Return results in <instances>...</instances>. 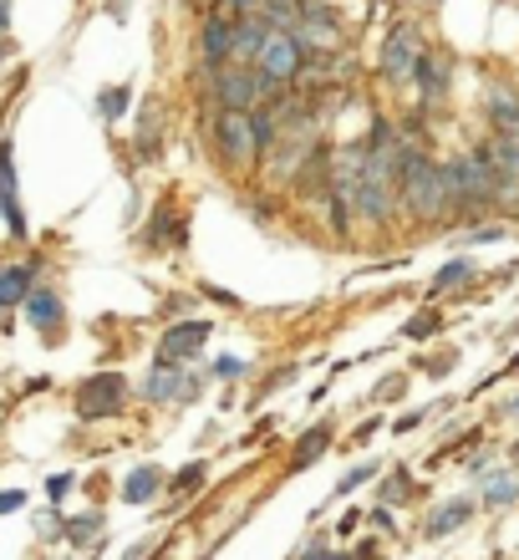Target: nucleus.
I'll return each mask as SVG.
<instances>
[{"mask_svg":"<svg viewBox=\"0 0 519 560\" xmlns=\"http://www.w3.org/2000/svg\"><path fill=\"white\" fill-rule=\"evenodd\" d=\"M489 122L499 128V138H509L519 128V97L509 88H494L489 92Z\"/></svg>","mask_w":519,"mask_h":560,"instance_id":"a211bd4d","label":"nucleus"},{"mask_svg":"<svg viewBox=\"0 0 519 560\" xmlns=\"http://www.w3.org/2000/svg\"><path fill=\"white\" fill-rule=\"evenodd\" d=\"M209 331H214V322H204V316H199V322L168 326L164 341H158V357H153V362H158V368H184L189 357H199V347L209 341Z\"/></svg>","mask_w":519,"mask_h":560,"instance_id":"1a4fd4ad","label":"nucleus"},{"mask_svg":"<svg viewBox=\"0 0 519 560\" xmlns=\"http://www.w3.org/2000/svg\"><path fill=\"white\" fill-rule=\"evenodd\" d=\"M158 489H164V474L153 469V464H143V469L128 474V485H122V500H128V504H149Z\"/></svg>","mask_w":519,"mask_h":560,"instance_id":"6ab92c4d","label":"nucleus"},{"mask_svg":"<svg viewBox=\"0 0 519 560\" xmlns=\"http://www.w3.org/2000/svg\"><path fill=\"white\" fill-rule=\"evenodd\" d=\"M214 372H220V377H239V372H250V362H245V357H220Z\"/></svg>","mask_w":519,"mask_h":560,"instance_id":"7c9ffc66","label":"nucleus"},{"mask_svg":"<svg viewBox=\"0 0 519 560\" xmlns=\"http://www.w3.org/2000/svg\"><path fill=\"white\" fill-rule=\"evenodd\" d=\"M97 535H103V515H76L72 525H67V540H72V546H92Z\"/></svg>","mask_w":519,"mask_h":560,"instance_id":"393cba45","label":"nucleus"},{"mask_svg":"<svg viewBox=\"0 0 519 560\" xmlns=\"http://www.w3.org/2000/svg\"><path fill=\"white\" fill-rule=\"evenodd\" d=\"M158 143H164V107L158 103H149L143 113H138V138H133V148H138V159L149 163V159H158Z\"/></svg>","mask_w":519,"mask_h":560,"instance_id":"dca6fc26","label":"nucleus"},{"mask_svg":"<svg viewBox=\"0 0 519 560\" xmlns=\"http://www.w3.org/2000/svg\"><path fill=\"white\" fill-rule=\"evenodd\" d=\"M398 494H402V500H408V494H413V485H408V474H402V469L392 474V485L382 489V500H398Z\"/></svg>","mask_w":519,"mask_h":560,"instance_id":"2f4dec72","label":"nucleus"},{"mask_svg":"<svg viewBox=\"0 0 519 560\" xmlns=\"http://www.w3.org/2000/svg\"><path fill=\"white\" fill-rule=\"evenodd\" d=\"M5 57H11V42H0V61H5Z\"/></svg>","mask_w":519,"mask_h":560,"instance_id":"58836bf2","label":"nucleus"},{"mask_svg":"<svg viewBox=\"0 0 519 560\" xmlns=\"http://www.w3.org/2000/svg\"><path fill=\"white\" fill-rule=\"evenodd\" d=\"M270 31L275 26H266L260 15H245V21H235V67H255V57H260V46L270 42Z\"/></svg>","mask_w":519,"mask_h":560,"instance_id":"4468645a","label":"nucleus"},{"mask_svg":"<svg viewBox=\"0 0 519 560\" xmlns=\"http://www.w3.org/2000/svg\"><path fill=\"white\" fill-rule=\"evenodd\" d=\"M204 485V464H184V469L174 474V494H189V489Z\"/></svg>","mask_w":519,"mask_h":560,"instance_id":"bb28decb","label":"nucleus"},{"mask_svg":"<svg viewBox=\"0 0 519 560\" xmlns=\"http://www.w3.org/2000/svg\"><path fill=\"white\" fill-rule=\"evenodd\" d=\"M255 72H260V82H266L270 92L296 88L300 72H306V46H300L296 31H270V42L260 46V57H255Z\"/></svg>","mask_w":519,"mask_h":560,"instance_id":"7ed1b4c3","label":"nucleus"},{"mask_svg":"<svg viewBox=\"0 0 519 560\" xmlns=\"http://www.w3.org/2000/svg\"><path fill=\"white\" fill-rule=\"evenodd\" d=\"M143 398L149 402H193V377L184 368H158V362H153L149 383H143Z\"/></svg>","mask_w":519,"mask_h":560,"instance_id":"9b49d317","label":"nucleus"},{"mask_svg":"<svg viewBox=\"0 0 519 560\" xmlns=\"http://www.w3.org/2000/svg\"><path fill=\"white\" fill-rule=\"evenodd\" d=\"M371 474H377V464H356V469H346V479L337 485V494H352V489L362 485V479H371Z\"/></svg>","mask_w":519,"mask_h":560,"instance_id":"c85d7f7f","label":"nucleus"},{"mask_svg":"<svg viewBox=\"0 0 519 560\" xmlns=\"http://www.w3.org/2000/svg\"><path fill=\"white\" fill-rule=\"evenodd\" d=\"M300 560H352V556H337V550H331V546H311V550H306V556H300Z\"/></svg>","mask_w":519,"mask_h":560,"instance_id":"f704fd0d","label":"nucleus"},{"mask_svg":"<svg viewBox=\"0 0 519 560\" xmlns=\"http://www.w3.org/2000/svg\"><path fill=\"white\" fill-rule=\"evenodd\" d=\"M26 322L36 326L42 337H57V331H61V295L57 291H31Z\"/></svg>","mask_w":519,"mask_h":560,"instance_id":"2eb2a0df","label":"nucleus"},{"mask_svg":"<svg viewBox=\"0 0 519 560\" xmlns=\"http://www.w3.org/2000/svg\"><path fill=\"white\" fill-rule=\"evenodd\" d=\"M0 214H5L15 240H26V214H21V184H15L11 143H0Z\"/></svg>","mask_w":519,"mask_h":560,"instance_id":"f8f14e48","label":"nucleus"},{"mask_svg":"<svg viewBox=\"0 0 519 560\" xmlns=\"http://www.w3.org/2000/svg\"><path fill=\"white\" fill-rule=\"evenodd\" d=\"M509 138H515V143H519V128H515V133H509Z\"/></svg>","mask_w":519,"mask_h":560,"instance_id":"ea45409f","label":"nucleus"},{"mask_svg":"<svg viewBox=\"0 0 519 560\" xmlns=\"http://www.w3.org/2000/svg\"><path fill=\"white\" fill-rule=\"evenodd\" d=\"M296 36H300V46H306V51H321V57L342 51V42H346V31H342V21H337V11H327L321 0H306V11H300V21H296Z\"/></svg>","mask_w":519,"mask_h":560,"instance_id":"6e6552de","label":"nucleus"},{"mask_svg":"<svg viewBox=\"0 0 519 560\" xmlns=\"http://www.w3.org/2000/svg\"><path fill=\"white\" fill-rule=\"evenodd\" d=\"M220 15H229V21H245V15H255V0H220Z\"/></svg>","mask_w":519,"mask_h":560,"instance_id":"c756f323","label":"nucleus"},{"mask_svg":"<svg viewBox=\"0 0 519 560\" xmlns=\"http://www.w3.org/2000/svg\"><path fill=\"white\" fill-rule=\"evenodd\" d=\"M448 168H453V194H459V209L499 205V174H494V163H489V148H474V153L453 159Z\"/></svg>","mask_w":519,"mask_h":560,"instance_id":"20e7f679","label":"nucleus"},{"mask_svg":"<svg viewBox=\"0 0 519 560\" xmlns=\"http://www.w3.org/2000/svg\"><path fill=\"white\" fill-rule=\"evenodd\" d=\"M189 5H193V0H189Z\"/></svg>","mask_w":519,"mask_h":560,"instance_id":"a19ab883","label":"nucleus"},{"mask_svg":"<svg viewBox=\"0 0 519 560\" xmlns=\"http://www.w3.org/2000/svg\"><path fill=\"white\" fill-rule=\"evenodd\" d=\"M128 103H133V92L128 88H103L97 92V113H103V122H118L122 113H128Z\"/></svg>","mask_w":519,"mask_h":560,"instance_id":"4be33fe9","label":"nucleus"},{"mask_svg":"<svg viewBox=\"0 0 519 560\" xmlns=\"http://www.w3.org/2000/svg\"><path fill=\"white\" fill-rule=\"evenodd\" d=\"M149 546H153V540H138V546L122 550V560H143V556H149Z\"/></svg>","mask_w":519,"mask_h":560,"instance_id":"c9c22d12","label":"nucleus"},{"mask_svg":"<svg viewBox=\"0 0 519 560\" xmlns=\"http://www.w3.org/2000/svg\"><path fill=\"white\" fill-rule=\"evenodd\" d=\"M122 402H128V383H122V372H97V377H87V383L76 387V418H87V423L113 418Z\"/></svg>","mask_w":519,"mask_h":560,"instance_id":"0eeeda50","label":"nucleus"},{"mask_svg":"<svg viewBox=\"0 0 519 560\" xmlns=\"http://www.w3.org/2000/svg\"><path fill=\"white\" fill-rule=\"evenodd\" d=\"M327 448H331V428H327V423H321V428H311V433L300 439V448H296V454H291V474H306V469H311V464H316V458L327 454Z\"/></svg>","mask_w":519,"mask_h":560,"instance_id":"aec40b11","label":"nucleus"},{"mask_svg":"<svg viewBox=\"0 0 519 560\" xmlns=\"http://www.w3.org/2000/svg\"><path fill=\"white\" fill-rule=\"evenodd\" d=\"M463 240H469V245H499V240H509V235H505V224H474Z\"/></svg>","mask_w":519,"mask_h":560,"instance_id":"cd10ccee","label":"nucleus"},{"mask_svg":"<svg viewBox=\"0 0 519 560\" xmlns=\"http://www.w3.org/2000/svg\"><path fill=\"white\" fill-rule=\"evenodd\" d=\"M214 148L229 168H245V163L260 153V133H255V113H224L214 107Z\"/></svg>","mask_w":519,"mask_h":560,"instance_id":"39448f33","label":"nucleus"},{"mask_svg":"<svg viewBox=\"0 0 519 560\" xmlns=\"http://www.w3.org/2000/svg\"><path fill=\"white\" fill-rule=\"evenodd\" d=\"M448 82H453V67H448V57H423L413 72V88L423 103H438V97H448Z\"/></svg>","mask_w":519,"mask_h":560,"instance_id":"ddd939ff","label":"nucleus"},{"mask_svg":"<svg viewBox=\"0 0 519 560\" xmlns=\"http://www.w3.org/2000/svg\"><path fill=\"white\" fill-rule=\"evenodd\" d=\"M199 57H204V67H229V57H235V21L229 15H209L204 31H199Z\"/></svg>","mask_w":519,"mask_h":560,"instance_id":"9d476101","label":"nucleus"},{"mask_svg":"<svg viewBox=\"0 0 519 560\" xmlns=\"http://www.w3.org/2000/svg\"><path fill=\"white\" fill-rule=\"evenodd\" d=\"M474 515V500H448L438 515L428 520V535L433 540H444V535H453V530H463V520Z\"/></svg>","mask_w":519,"mask_h":560,"instance_id":"412c9836","label":"nucleus"},{"mask_svg":"<svg viewBox=\"0 0 519 560\" xmlns=\"http://www.w3.org/2000/svg\"><path fill=\"white\" fill-rule=\"evenodd\" d=\"M428 57L423 51V31L413 26V21H398V26L387 31V42H382V57H377V67H382V77H392V82H413L417 72V61Z\"/></svg>","mask_w":519,"mask_h":560,"instance_id":"423d86ee","label":"nucleus"},{"mask_svg":"<svg viewBox=\"0 0 519 560\" xmlns=\"http://www.w3.org/2000/svg\"><path fill=\"white\" fill-rule=\"evenodd\" d=\"M11 26V0H0V31Z\"/></svg>","mask_w":519,"mask_h":560,"instance_id":"e433bc0d","label":"nucleus"},{"mask_svg":"<svg viewBox=\"0 0 519 560\" xmlns=\"http://www.w3.org/2000/svg\"><path fill=\"white\" fill-rule=\"evenodd\" d=\"M21 504H26L21 489H0V515H11V510H21Z\"/></svg>","mask_w":519,"mask_h":560,"instance_id":"473e14b6","label":"nucleus"},{"mask_svg":"<svg viewBox=\"0 0 519 560\" xmlns=\"http://www.w3.org/2000/svg\"><path fill=\"white\" fill-rule=\"evenodd\" d=\"M509 413H515V418H519V393H515V398H509Z\"/></svg>","mask_w":519,"mask_h":560,"instance_id":"4c0bfd02","label":"nucleus"},{"mask_svg":"<svg viewBox=\"0 0 519 560\" xmlns=\"http://www.w3.org/2000/svg\"><path fill=\"white\" fill-rule=\"evenodd\" d=\"M402 205L417 220H444L459 209V194H453V168L448 163L423 159L413 143H408V159H402Z\"/></svg>","mask_w":519,"mask_h":560,"instance_id":"f257e3e1","label":"nucleus"},{"mask_svg":"<svg viewBox=\"0 0 519 560\" xmlns=\"http://www.w3.org/2000/svg\"><path fill=\"white\" fill-rule=\"evenodd\" d=\"M31 266H0V306H26L31 301Z\"/></svg>","mask_w":519,"mask_h":560,"instance_id":"f3484780","label":"nucleus"},{"mask_svg":"<svg viewBox=\"0 0 519 560\" xmlns=\"http://www.w3.org/2000/svg\"><path fill=\"white\" fill-rule=\"evenodd\" d=\"M519 494V485L509 474H484V504H509Z\"/></svg>","mask_w":519,"mask_h":560,"instance_id":"b1692460","label":"nucleus"},{"mask_svg":"<svg viewBox=\"0 0 519 560\" xmlns=\"http://www.w3.org/2000/svg\"><path fill=\"white\" fill-rule=\"evenodd\" d=\"M67 489H72V474H51V479H46V494H51V500H61Z\"/></svg>","mask_w":519,"mask_h":560,"instance_id":"72a5a7b5","label":"nucleus"},{"mask_svg":"<svg viewBox=\"0 0 519 560\" xmlns=\"http://www.w3.org/2000/svg\"><path fill=\"white\" fill-rule=\"evenodd\" d=\"M204 82L209 92H214V107H224V113H255L260 103H270V97H281V92H270L266 82H260V72L255 67H204Z\"/></svg>","mask_w":519,"mask_h":560,"instance_id":"f03ea898","label":"nucleus"},{"mask_svg":"<svg viewBox=\"0 0 519 560\" xmlns=\"http://www.w3.org/2000/svg\"><path fill=\"white\" fill-rule=\"evenodd\" d=\"M469 276H474L469 260H448V266H438V276H433V291H459V285H469Z\"/></svg>","mask_w":519,"mask_h":560,"instance_id":"5701e85b","label":"nucleus"},{"mask_svg":"<svg viewBox=\"0 0 519 560\" xmlns=\"http://www.w3.org/2000/svg\"><path fill=\"white\" fill-rule=\"evenodd\" d=\"M438 326H444V311H417L413 322L402 326V337H413V341H423V337H433V331H438Z\"/></svg>","mask_w":519,"mask_h":560,"instance_id":"a878e982","label":"nucleus"}]
</instances>
